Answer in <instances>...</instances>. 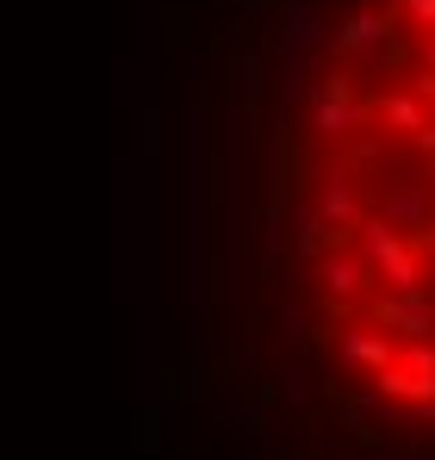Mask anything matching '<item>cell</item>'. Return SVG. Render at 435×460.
Here are the masks:
<instances>
[{
	"instance_id": "cell-1",
	"label": "cell",
	"mask_w": 435,
	"mask_h": 460,
	"mask_svg": "<svg viewBox=\"0 0 435 460\" xmlns=\"http://www.w3.org/2000/svg\"><path fill=\"white\" fill-rule=\"evenodd\" d=\"M287 274L330 374L435 423V0H342L280 131Z\"/></svg>"
}]
</instances>
